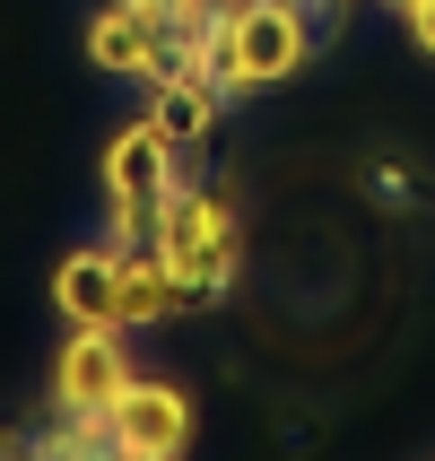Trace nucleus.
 Returning <instances> with one entry per match:
<instances>
[{"mask_svg":"<svg viewBox=\"0 0 435 461\" xmlns=\"http://www.w3.org/2000/svg\"><path fill=\"white\" fill-rule=\"evenodd\" d=\"M313 61L305 0H227L218 9V87L227 96H261Z\"/></svg>","mask_w":435,"mask_h":461,"instance_id":"f257e3e1","label":"nucleus"},{"mask_svg":"<svg viewBox=\"0 0 435 461\" xmlns=\"http://www.w3.org/2000/svg\"><path fill=\"white\" fill-rule=\"evenodd\" d=\"M149 244L192 279V296H227L235 261H244V227H235V201L218 183H175V192L157 201V235Z\"/></svg>","mask_w":435,"mask_h":461,"instance_id":"f03ea898","label":"nucleus"},{"mask_svg":"<svg viewBox=\"0 0 435 461\" xmlns=\"http://www.w3.org/2000/svg\"><path fill=\"white\" fill-rule=\"evenodd\" d=\"M131 384V339L122 322H70L61 357H52V410L61 418H104Z\"/></svg>","mask_w":435,"mask_h":461,"instance_id":"7ed1b4c3","label":"nucleus"},{"mask_svg":"<svg viewBox=\"0 0 435 461\" xmlns=\"http://www.w3.org/2000/svg\"><path fill=\"white\" fill-rule=\"evenodd\" d=\"M104 436H113V453L131 461H166L192 444V401H183V384H166V375H131L122 401L104 410Z\"/></svg>","mask_w":435,"mask_h":461,"instance_id":"20e7f679","label":"nucleus"},{"mask_svg":"<svg viewBox=\"0 0 435 461\" xmlns=\"http://www.w3.org/2000/svg\"><path fill=\"white\" fill-rule=\"evenodd\" d=\"M96 175H104V201L113 209H157L166 192H175V140L140 113V122H122L113 140H104V157H96Z\"/></svg>","mask_w":435,"mask_h":461,"instance_id":"39448f33","label":"nucleus"},{"mask_svg":"<svg viewBox=\"0 0 435 461\" xmlns=\"http://www.w3.org/2000/svg\"><path fill=\"white\" fill-rule=\"evenodd\" d=\"M87 61L104 78H166L175 70V35H157L131 0H104L96 18H87Z\"/></svg>","mask_w":435,"mask_h":461,"instance_id":"423d86ee","label":"nucleus"},{"mask_svg":"<svg viewBox=\"0 0 435 461\" xmlns=\"http://www.w3.org/2000/svg\"><path fill=\"white\" fill-rule=\"evenodd\" d=\"M201 305L192 296V279H183L175 261L157 253V244H122V287H113V322L122 331H149V322H166V313Z\"/></svg>","mask_w":435,"mask_h":461,"instance_id":"0eeeda50","label":"nucleus"},{"mask_svg":"<svg viewBox=\"0 0 435 461\" xmlns=\"http://www.w3.org/2000/svg\"><path fill=\"white\" fill-rule=\"evenodd\" d=\"M113 287H122V244H78L52 270V305L70 322H113Z\"/></svg>","mask_w":435,"mask_h":461,"instance_id":"6e6552de","label":"nucleus"},{"mask_svg":"<svg viewBox=\"0 0 435 461\" xmlns=\"http://www.w3.org/2000/svg\"><path fill=\"white\" fill-rule=\"evenodd\" d=\"M218 104H227V87H218V78H201V70L149 78V122L166 131L175 149H192V140H209V131H218Z\"/></svg>","mask_w":435,"mask_h":461,"instance_id":"1a4fd4ad","label":"nucleus"},{"mask_svg":"<svg viewBox=\"0 0 435 461\" xmlns=\"http://www.w3.org/2000/svg\"><path fill=\"white\" fill-rule=\"evenodd\" d=\"M44 453H113V436H104V418H52L44 436Z\"/></svg>","mask_w":435,"mask_h":461,"instance_id":"9d476101","label":"nucleus"},{"mask_svg":"<svg viewBox=\"0 0 435 461\" xmlns=\"http://www.w3.org/2000/svg\"><path fill=\"white\" fill-rule=\"evenodd\" d=\"M157 235V209H113L104 201V244H149Z\"/></svg>","mask_w":435,"mask_h":461,"instance_id":"9b49d317","label":"nucleus"},{"mask_svg":"<svg viewBox=\"0 0 435 461\" xmlns=\"http://www.w3.org/2000/svg\"><path fill=\"white\" fill-rule=\"evenodd\" d=\"M401 18H410V44H418V52H427V61H435V0H410Z\"/></svg>","mask_w":435,"mask_h":461,"instance_id":"f8f14e48","label":"nucleus"},{"mask_svg":"<svg viewBox=\"0 0 435 461\" xmlns=\"http://www.w3.org/2000/svg\"><path fill=\"white\" fill-rule=\"evenodd\" d=\"M183 9H227V0H183Z\"/></svg>","mask_w":435,"mask_h":461,"instance_id":"ddd939ff","label":"nucleus"},{"mask_svg":"<svg viewBox=\"0 0 435 461\" xmlns=\"http://www.w3.org/2000/svg\"><path fill=\"white\" fill-rule=\"evenodd\" d=\"M392 9H410V0H392Z\"/></svg>","mask_w":435,"mask_h":461,"instance_id":"4468645a","label":"nucleus"},{"mask_svg":"<svg viewBox=\"0 0 435 461\" xmlns=\"http://www.w3.org/2000/svg\"><path fill=\"white\" fill-rule=\"evenodd\" d=\"M322 9H340V0H322Z\"/></svg>","mask_w":435,"mask_h":461,"instance_id":"2eb2a0df","label":"nucleus"}]
</instances>
